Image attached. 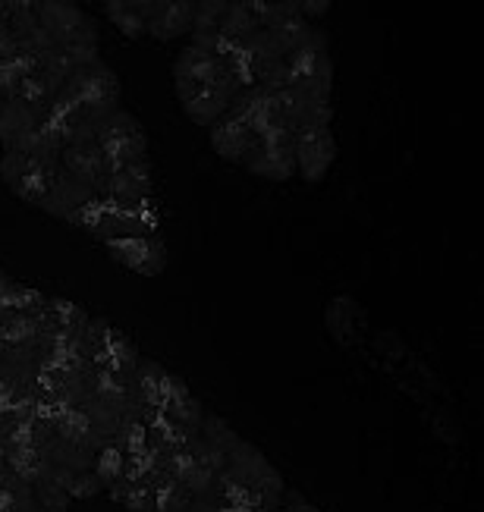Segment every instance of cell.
<instances>
[{
    "label": "cell",
    "mask_w": 484,
    "mask_h": 512,
    "mask_svg": "<svg viewBox=\"0 0 484 512\" xmlns=\"http://www.w3.org/2000/svg\"><path fill=\"white\" fill-rule=\"evenodd\" d=\"M268 4H286V0H268Z\"/></svg>",
    "instance_id": "obj_20"
},
{
    "label": "cell",
    "mask_w": 484,
    "mask_h": 512,
    "mask_svg": "<svg viewBox=\"0 0 484 512\" xmlns=\"http://www.w3.org/2000/svg\"><path fill=\"white\" fill-rule=\"evenodd\" d=\"M299 4V10H302V16L305 19H321V16H327V10H330V0H296Z\"/></svg>",
    "instance_id": "obj_19"
},
{
    "label": "cell",
    "mask_w": 484,
    "mask_h": 512,
    "mask_svg": "<svg viewBox=\"0 0 484 512\" xmlns=\"http://www.w3.org/2000/svg\"><path fill=\"white\" fill-rule=\"evenodd\" d=\"M110 258L117 264L129 267L132 274H142V277H158L164 267H167V246H164V236L154 233V236H123V239H110L104 242Z\"/></svg>",
    "instance_id": "obj_1"
},
{
    "label": "cell",
    "mask_w": 484,
    "mask_h": 512,
    "mask_svg": "<svg viewBox=\"0 0 484 512\" xmlns=\"http://www.w3.org/2000/svg\"><path fill=\"white\" fill-rule=\"evenodd\" d=\"M192 16H195V0H170L167 7H161L148 19L145 35L154 41H173L192 32Z\"/></svg>",
    "instance_id": "obj_10"
},
{
    "label": "cell",
    "mask_w": 484,
    "mask_h": 512,
    "mask_svg": "<svg viewBox=\"0 0 484 512\" xmlns=\"http://www.w3.org/2000/svg\"><path fill=\"white\" fill-rule=\"evenodd\" d=\"M208 139H211V148L220 154V158L230 161V164H239V167L258 148L255 132L242 120L230 117V114H224L217 123L208 126Z\"/></svg>",
    "instance_id": "obj_6"
},
{
    "label": "cell",
    "mask_w": 484,
    "mask_h": 512,
    "mask_svg": "<svg viewBox=\"0 0 484 512\" xmlns=\"http://www.w3.org/2000/svg\"><path fill=\"white\" fill-rule=\"evenodd\" d=\"M104 4V10H107V16H110V22L126 35V38H142L145 35V19L132 10L126 0H101Z\"/></svg>",
    "instance_id": "obj_14"
},
{
    "label": "cell",
    "mask_w": 484,
    "mask_h": 512,
    "mask_svg": "<svg viewBox=\"0 0 484 512\" xmlns=\"http://www.w3.org/2000/svg\"><path fill=\"white\" fill-rule=\"evenodd\" d=\"M186 44H192V48H198V51H208L214 57H227L233 51V41L224 38L217 29H192Z\"/></svg>",
    "instance_id": "obj_16"
},
{
    "label": "cell",
    "mask_w": 484,
    "mask_h": 512,
    "mask_svg": "<svg viewBox=\"0 0 484 512\" xmlns=\"http://www.w3.org/2000/svg\"><path fill=\"white\" fill-rule=\"evenodd\" d=\"M60 167L66 173H73L76 180L88 183V186H98L104 183L107 167H104V154L98 148V142H85V145H63L60 148Z\"/></svg>",
    "instance_id": "obj_9"
},
{
    "label": "cell",
    "mask_w": 484,
    "mask_h": 512,
    "mask_svg": "<svg viewBox=\"0 0 484 512\" xmlns=\"http://www.w3.org/2000/svg\"><path fill=\"white\" fill-rule=\"evenodd\" d=\"M95 195H98L95 186H88V183L76 180L73 173H66V170L60 167V173H57V180H54L51 192L38 202V211L51 214V217H57V220H63V224H70V227H73V220H76L79 208H82L85 202H92Z\"/></svg>",
    "instance_id": "obj_5"
},
{
    "label": "cell",
    "mask_w": 484,
    "mask_h": 512,
    "mask_svg": "<svg viewBox=\"0 0 484 512\" xmlns=\"http://www.w3.org/2000/svg\"><path fill=\"white\" fill-rule=\"evenodd\" d=\"M173 79H192V82H202V85H214V88H224L230 98H236L242 92L239 79L230 73V66L224 57H214L208 51H198L192 44L180 51L173 63Z\"/></svg>",
    "instance_id": "obj_3"
},
{
    "label": "cell",
    "mask_w": 484,
    "mask_h": 512,
    "mask_svg": "<svg viewBox=\"0 0 484 512\" xmlns=\"http://www.w3.org/2000/svg\"><path fill=\"white\" fill-rule=\"evenodd\" d=\"M98 195L107 198H154V176H151V161L139 158L114 173L104 176L98 186Z\"/></svg>",
    "instance_id": "obj_7"
},
{
    "label": "cell",
    "mask_w": 484,
    "mask_h": 512,
    "mask_svg": "<svg viewBox=\"0 0 484 512\" xmlns=\"http://www.w3.org/2000/svg\"><path fill=\"white\" fill-rule=\"evenodd\" d=\"M29 154H22V151H13V148H7L4 151V158H0V180H4L7 186H13L22 173L29 170Z\"/></svg>",
    "instance_id": "obj_18"
},
{
    "label": "cell",
    "mask_w": 484,
    "mask_h": 512,
    "mask_svg": "<svg viewBox=\"0 0 484 512\" xmlns=\"http://www.w3.org/2000/svg\"><path fill=\"white\" fill-rule=\"evenodd\" d=\"M101 154H104V167L107 173H114L132 161H139V158H148V139H145V129L136 132V136H126V139H114V142H104L98 145Z\"/></svg>",
    "instance_id": "obj_12"
},
{
    "label": "cell",
    "mask_w": 484,
    "mask_h": 512,
    "mask_svg": "<svg viewBox=\"0 0 484 512\" xmlns=\"http://www.w3.org/2000/svg\"><path fill=\"white\" fill-rule=\"evenodd\" d=\"M230 4H233V0H195L192 29H217Z\"/></svg>",
    "instance_id": "obj_17"
},
{
    "label": "cell",
    "mask_w": 484,
    "mask_h": 512,
    "mask_svg": "<svg viewBox=\"0 0 484 512\" xmlns=\"http://www.w3.org/2000/svg\"><path fill=\"white\" fill-rule=\"evenodd\" d=\"M57 173H60V158H32L29 161V170L19 176V180L10 186L16 198H22L26 205H35L44 195L51 192L54 180H57Z\"/></svg>",
    "instance_id": "obj_11"
},
{
    "label": "cell",
    "mask_w": 484,
    "mask_h": 512,
    "mask_svg": "<svg viewBox=\"0 0 484 512\" xmlns=\"http://www.w3.org/2000/svg\"><path fill=\"white\" fill-rule=\"evenodd\" d=\"M136 132H142L139 120L129 114V110L117 107L114 114H110L101 126H98V136L95 142L104 145V142H114V139H126V136H136Z\"/></svg>",
    "instance_id": "obj_15"
},
{
    "label": "cell",
    "mask_w": 484,
    "mask_h": 512,
    "mask_svg": "<svg viewBox=\"0 0 484 512\" xmlns=\"http://www.w3.org/2000/svg\"><path fill=\"white\" fill-rule=\"evenodd\" d=\"M261 26H258V19L239 4V0H233V4L227 7V13H224V19H220V26H217V32L224 35V38H230L233 44L236 41H242V38H249L252 32H258Z\"/></svg>",
    "instance_id": "obj_13"
},
{
    "label": "cell",
    "mask_w": 484,
    "mask_h": 512,
    "mask_svg": "<svg viewBox=\"0 0 484 512\" xmlns=\"http://www.w3.org/2000/svg\"><path fill=\"white\" fill-rule=\"evenodd\" d=\"M293 151H296V173L302 176V180L321 183L327 176V170L337 161V139H334V132H330V126L299 129Z\"/></svg>",
    "instance_id": "obj_2"
},
{
    "label": "cell",
    "mask_w": 484,
    "mask_h": 512,
    "mask_svg": "<svg viewBox=\"0 0 484 512\" xmlns=\"http://www.w3.org/2000/svg\"><path fill=\"white\" fill-rule=\"evenodd\" d=\"M173 85H176V98H180L186 117L198 126H205V129L224 117L230 101H233L224 88L202 85V82H192V79H173Z\"/></svg>",
    "instance_id": "obj_4"
},
{
    "label": "cell",
    "mask_w": 484,
    "mask_h": 512,
    "mask_svg": "<svg viewBox=\"0 0 484 512\" xmlns=\"http://www.w3.org/2000/svg\"><path fill=\"white\" fill-rule=\"evenodd\" d=\"M252 176L271 183H290L296 176V151L293 145H258L246 161H242Z\"/></svg>",
    "instance_id": "obj_8"
}]
</instances>
